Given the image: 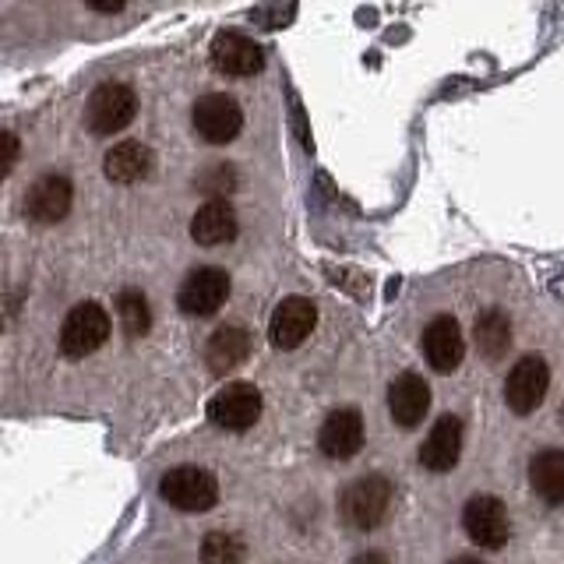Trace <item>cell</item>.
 Here are the masks:
<instances>
[{"label": "cell", "mask_w": 564, "mask_h": 564, "mask_svg": "<svg viewBox=\"0 0 564 564\" xmlns=\"http://www.w3.org/2000/svg\"><path fill=\"white\" fill-rule=\"evenodd\" d=\"M431 410V384L420 375H399L388 388V413L402 431H413Z\"/></svg>", "instance_id": "13"}, {"label": "cell", "mask_w": 564, "mask_h": 564, "mask_svg": "<svg viewBox=\"0 0 564 564\" xmlns=\"http://www.w3.org/2000/svg\"><path fill=\"white\" fill-rule=\"evenodd\" d=\"M88 8H96V11H123L120 0H117V4H99V0H93V4H88Z\"/></svg>", "instance_id": "27"}, {"label": "cell", "mask_w": 564, "mask_h": 564, "mask_svg": "<svg viewBox=\"0 0 564 564\" xmlns=\"http://www.w3.org/2000/svg\"><path fill=\"white\" fill-rule=\"evenodd\" d=\"M546 388H551V367H546V360L536 357V352H529V357H522L516 367H511V375L505 381L508 410L519 416H529L546 399Z\"/></svg>", "instance_id": "8"}, {"label": "cell", "mask_w": 564, "mask_h": 564, "mask_svg": "<svg viewBox=\"0 0 564 564\" xmlns=\"http://www.w3.org/2000/svg\"><path fill=\"white\" fill-rule=\"evenodd\" d=\"M152 170H155V152L145 141H117L102 159L106 181H113V184H138V181H145Z\"/></svg>", "instance_id": "17"}, {"label": "cell", "mask_w": 564, "mask_h": 564, "mask_svg": "<svg viewBox=\"0 0 564 564\" xmlns=\"http://www.w3.org/2000/svg\"><path fill=\"white\" fill-rule=\"evenodd\" d=\"M317 325V307L307 296H286L279 300V307L272 311L269 322V339L275 349H296L311 339V332Z\"/></svg>", "instance_id": "10"}, {"label": "cell", "mask_w": 564, "mask_h": 564, "mask_svg": "<svg viewBox=\"0 0 564 564\" xmlns=\"http://www.w3.org/2000/svg\"><path fill=\"white\" fill-rule=\"evenodd\" d=\"M237 212L229 202H205L191 216V240L202 247H219L237 237Z\"/></svg>", "instance_id": "18"}, {"label": "cell", "mask_w": 564, "mask_h": 564, "mask_svg": "<svg viewBox=\"0 0 564 564\" xmlns=\"http://www.w3.org/2000/svg\"><path fill=\"white\" fill-rule=\"evenodd\" d=\"M392 480L381 473H370V476H360L357 484H349V490L343 494V516L352 529H360V533H367V529H378L388 511H392Z\"/></svg>", "instance_id": "2"}, {"label": "cell", "mask_w": 564, "mask_h": 564, "mask_svg": "<svg viewBox=\"0 0 564 564\" xmlns=\"http://www.w3.org/2000/svg\"><path fill=\"white\" fill-rule=\"evenodd\" d=\"M352 564H388V557L381 551H367V554H357L352 557Z\"/></svg>", "instance_id": "26"}, {"label": "cell", "mask_w": 564, "mask_h": 564, "mask_svg": "<svg viewBox=\"0 0 564 564\" xmlns=\"http://www.w3.org/2000/svg\"><path fill=\"white\" fill-rule=\"evenodd\" d=\"M14 159H18V138L14 131H4V176L14 170Z\"/></svg>", "instance_id": "25"}, {"label": "cell", "mask_w": 564, "mask_h": 564, "mask_svg": "<svg viewBox=\"0 0 564 564\" xmlns=\"http://www.w3.org/2000/svg\"><path fill=\"white\" fill-rule=\"evenodd\" d=\"M452 564H484V561H476V557H455Z\"/></svg>", "instance_id": "28"}, {"label": "cell", "mask_w": 564, "mask_h": 564, "mask_svg": "<svg viewBox=\"0 0 564 564\" xmlns=\"http://www.w3.org/2000/svg\"><path fill=\"white\" fill-rule=\"evenodd\" d=\"M423 357H427V364L437 370V375H452V370H458V364L466 357V339L452 314H437L434 322L423 328Z\"/></svg>", "instance_id": "12"}, {"label": "cell", "mask_w": 564, "mask_h": 564, "mask_svg": "<svg viewBox=\"0 0 564 564\" xmlns=\"http://www.w3.org/2000/svg\"><path fill=\"white\" fill-rule=\"evenodd\" d=\"M159 498L176 511L202 516V511L216 508L219 484H216V476L202 466H173L163 473V480H159Z\"/></svg>", "instance_id": "1"}, {"label": "cell", "mask_w": 564, "mask_h": 564, "mask_svg": "<svg viewBox=\"0 0 564 564\" xmlns=\"http://www.w3.org/2000/svg\"><path fill=\"white\" fill-rule=\"evenodd\" d=\"M251 332L243 325H223L216 328V335L205 346V360L216 375H226V370H237L247 357H251Z\"/></svg>", "instance_id": "19"}, {"label": "cell", "mask_w": 564, "mask_h": 564, "mask_svg": "<svg viewBox=\"0 0 564 564\" xmlns=\"http://www.w3.org/2000/svg\"><path fill=\"white\" fill-rule=\"evenodd\" d=\"M476 349H480L487 360H501L511 349V322L501 307H490L476 317Z\"/></svg>", "instance_id": "21"}, {"label": "cell", "mask_w": 564, "mask_h": 564, "mask_svg": "<svg viewBox=\"0 0 564 564\" xmlns=\"http://www.w3.org/2000/svg\"><path fill=\"white\" fill-rule=\"evenodd\" d=\"M458 452H463V420L441 416L420 445V466L431 473H448L458 463Z\"/></svg>", "instance_id": "16"}, {"label": "cell", "mask_w": 564, "mask_h": 564, "mask_svg": "<svg viewBox=\"0 0 564 564\" xmlns=\"http://www.w3.org/2000/svg\"><path fill=\"white\" fill-rule=\"evenodd\" d=\"M317 445L328 458H352L360 448H364V416L360 410H352V405H343V410H335L325 423H322V434H317Z\"/></svg>", "instance_id": "14"}, {"label": "cell", "mask_w": 564, "mask_h": 564, "mask_svg": "<svg viewBox=\"0 0 564 564\" xmlns=\"http://www.w3.org/2000/svg\"><path fill=\"white\" fill-rule=\"evenodd\" d=\"M529 484L546 505H564V448H543L529 463Z\"/></svg>", "instance_id": "20"}, {"label": "cell", "mask_w": 564, "mask_h": 564, "mask_svg": "<svg viewBox=\"0 0 564 564\" xmlns=\"http://www.w3.org/2000/svg\"><path fill=\"white\" fill-rule=\"evenodd\" d=\"M117 317L123 332L131 335V339H141L149 328H152V314H149V300L141 290H123L117 296Z\"/></svg>", "instance_id": "22"}, {"label": "cell", "mask_w": 564, "mask_h": 564, "mask_svg": "<svg viewBox=\"0 0 564 564\" xmlns=\"http://www.w3.org/2000/svg\"><path fill=\"white\" fill-rule=\"evenodd\" d=\"M138 113V96L131 85L123 82H106L99 85L93 96H88L85 106V120H88V131L93 134H117L123 131Z\"/></svg>", "instance_id": "3"}, {"label": "cell", "mask_w": 564, "mask_h": 564, "mask_svg": "<svg viewBox=\"0 0 564 564\" xmlns=\"http://www.w3.org/2000/svg\"><path fill=\"white\" fill-rule=\"evenodd\" d=\"M110 314H106L96 300H85V304L70 307V314L64 317V328H61V349L64 357L70 360H82L88 352H96L106 339H110Z\"/></svg>", "instance_id": "4"}, {"label": "cell", "mask_w": 564, "mask_h": 564, "mask_svg": "<svg viewBox=\"0 0 564 564\" xmlns=\"http://www.w3.org/2000/svg\"><path fill=\"white\" fill-rule=\"evenodd\" d=\"M226 296H229V275L216 269V264H202V269H194L184 279L181 293H176V304L191 317H212L226 304Z\"/></svg>", "instance_id": "9"}, {"label": "cell", "mask_w": 564, "mask_h": 564, "mask_svg": "<svg viewBox=\"0 0 564 564\" xmlns=\"http://www.w3.org/2000/svg\"><path fill=\"white\" fill-rule=\"evenodd\" d=\"M261 416V392L251 381H229L208 399V420L219 431H251Z\"/></svg>", "instance_id": "5"}, {"label": "cell", "mask_w": 564, "mask_h": 564, "mask_svg": "<svg viewBox=\"0 0 564 564\" xmlns=\"http://www.w3.org/2000/svg\"><path fill=\"white\" fill-rule=\"evenodd\" d=\"M463 529L476 546H484V551H501L511 536L505 501L494 498V494H476V498H469L463 508Z\"/></svg>", "instance_id": "7"}, {"label": "cell", "mask_w": 564, "mask_h": 564, "mask_svg": "<svg viewBox=\"0 0 564 564\" xmlns=\"http://www.w3.org/2000/svg\"><path fill=\"white\" fill-rule=\"evenodd\" d=\"M243 557H247V543L237 533H223V529H216V533H208L202 543L205 564H243Z\"/></svg>", "instance_id": "23"}, {"label": "cell", "mask_w": 564, "mask_h": 564, "mask_svg": "<svg viewBox=\"0 0 564 564\" xmlns=\"http://www.w3.org/2000/svg\"><path fill=\"white\" fill-rule=\"evenodd\" d=\"M212 67L226 78H251L264 67V53L261 46L243 32H219L212 40Z\"/></svg>", "instance_id": "11"}, {"label": "cell", "mask_w": 564, "mask_h": 564, "mask_svg": "<svg viewBox=\"0 0 564 564\" xmlns=\"http://www.w3.org/2000/svg\"><path fill=\"white\" fill-rule=\"evenodd\" d=\"M70 198H75V191H70L67 176L46 173L25 194V216L35 223H61L70 212Z\"/></svg>", "instance_id": "15"}, {"label": "cell", "mask_w": 564, "mask_h": 564, "mask_svg": "<svg viewBox=\"0 0 564 564\" xmlns=\"http://www.w3.org/2000/svg\"><path fill=\"white\" fill-rule=\"evenodd\" d=\"M191 123H194V131H198V138L208 141V145H229V141L243 131V110L234 96L208 93L194 102Z\"/></svg>", "instance_id": "6"}, {"label": "cell", "mask_w": 564, "mask_h": 564, "mask_svg": "<svg viewBox=\"0 0 564 564\" xmlns=\"http://www.w3.org/2000/svg\"><path fill=\"white\" fill-rule=\"evenodd\" d=\"M234 184H237L234 166H212V170H208V176L202 181V187L212 194V202H223L226 194L234 191Z\"/></svg>", "instance_id": "24"}]
</instances>
